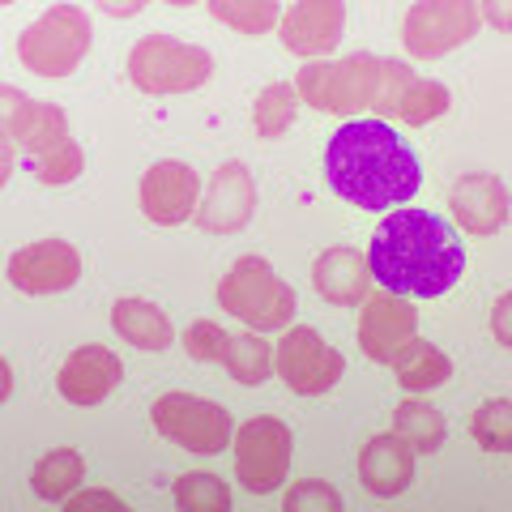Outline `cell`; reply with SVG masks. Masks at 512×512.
<instances>
[{
    "label": "cell",
    "mask_w": 512,
    "mask_h": 512,
    "mask_svg": "<svg viewBox=\"0 0 512 512\" xmlns=\"http://www.w3.org/2000/svg\"><path fill=\"white\" fill-rule=\"evenodd\" d=\"M372 278L393 295L436 299L466 274V244L444 218L427 210H393L367 244Z\"/></svg>",
    "instance_id": "cell-1"
},
{
    "label": "cell",
    "mask_w": 512,
    "mask_h": 512,
    "mask_svg": "<svg viewBox=\"0 0 512 512\" xmlns=\"http://www.w3.org/2000/svg\"><path fill=\"white\" fill-rule=\"evenodd\" d=\"M325 180L359 210L406 205L423 184L414 146L384 120H346L325 146Z\"/></svg>",
    "instance_id": "cell-2"
},
{
    "label": "cell",
    "mask_w": 512,
    "mask_h": 512,
    "mask_svg": "<svg viewBox=\"0 0 512 512\" xmlns=\"http://www.w3.org/2000/svg\"><path fill=\"white\" fill-rule=\"evenodd\" d=\"M218 303L256 333H274L295 320V291L265 256H239L218 282Z\"/></svg>",
    "instance_id": "cell-3"
},
{
    "label": "cell",
    "mask_w": 512,
    "mask_h": 512,
    "mask_svg": "<svg viewBox=\"0 0 512 512\" xmlns=\"http://www.w3.org/2000/svg\"><path fill=\"white\" fill-rule=\"evenodd\" d=\"M299 103H312L329 116H355L376 103L380 90V60L372 52H355L342 60H308L295 77Z\"/></svg>",
    "instance_id": "cell-4"
},
{
    "label": "cell",
    "mask_w": 512,
    "mask_h": 512,
    "mask_svg": "<svg viewBox=\"0 0 512 512\" xmlns=\"http://www.w3.org/2000/svg\"><path fill=\"white\" fill-rule=\"evenodd\" d=\"M94 43L90 18L77 5H52L22 30L18 60L35 77H69Z\"/></svg>",
    "instance_id": "cell-5"
},
{
    "label": "cell",
    "mask_w": 512,
    "mask_h": 512,
    "mask_svg": "<svg viewBox=\"0 0 512 512\" xmlns=\"http://www.w3.org/2000/svg\"><path fill=\"white\" fill-rule=\"evenodd\" d=\"M214 56L197 43H180L171 35H146L128 52V82L146 94H188L210 82Z\"/></svg>",
    "instance_id": "cell-6"
},
{
    "label": "cell",
    "mask_w": 512,
    "mask_h": 512,
    "mask_svg": "<svg viewBox=\"0 0 512 512\" xmlns=\"http://www.w3.org/2000/svg\"><path fill=\"white\" fill-rule=\"evenodd\" d=\"M150 419L158 436H167L171 444L188 448V453H201V457L222 453L235 436L231 410H222L210 397H192V393H163L150 406Z\"/></svg>",
    "instance_id": "cell-7"
},
{
    "label": "cell",
    "mask_w": 512,
    "mask_h": 512,
    "mask_svg": "<svg viewBox=\"0 0 512 512\" xmlns=\"http://www.w3.org/2000/svg\"><path fill=\"white\" fill-rule=\"evenodd\" d=\"M478 26H483L478 0H414L402 22V43L414 60H440L470 43Z\"/></svg>",
    "instance_id": "cell-8"
},
{
    "label": "cell",
    "mask_w": 512,
    "mask_h": 512,
    "mask_svg": "<svg viewBox=\"0 0 512 512\" xmlns=\"http://www.w3.org/2000/svg\"><path fill=\"white\" fill-rule=\"evenodd\" d=\"M231 444H235V474L248 491L269 495L282 487L286 470H291V453H295V436L282 419L256 414V419L235 427Z\"/></svg>",
    "instance_id": "cell-9"
},
{
    "label": "cell",
    "mask_w": 512,
    "mask_h": 512,
    "mask_svg": "<svg viewBox=\"0 0 512 512\" xmlns=\"http://www.w3.org/2000/svg\"><path fill=\"white\" fill-rule=\"evenodd\" d=\"M274 372L286 380V389L299 397H320L342 380L346 359L333 350L312 325H295L274 350Z\"/></svg>",
    "instance_id": "cell-10"
},
{
    "label": "cell",
    "mask_w": 512,
    "mask_h": 512,
    "mask_svg": "<svg viewBox=\"0 0 512 512\" xmlns=\"http://www.w3.org/2000/svg\"><path fill=\"white\" fill-rule=\"evenodd\" d=\"M448 103H453V94H448L444 82H436V77H419L402 60H380V90H376L372 111L402 120L410 128H423L431 120H440L448 111Z\"/></svg>",
    "instance_id": "cell-11"
},
{
    "label": "cell",
    "mask_w": 512,
    "mask_h": 512,
    "mask_svg": "<svg viewBox=\"0 0 512 512\" xmlns=\"http://www.w3.org/2000/svg\"><path fill=\"white\" fill-rule=\"evenodd\" d=\"M252 214H256L252 171L244 163H222L210 175V184H205L192 222H197L201 231H210V235H235V231L248 227Z\"/></svg>",
    "instance_id": "cell-12"
},
{
    "label": "cell",
    "mask_w": 512,
    "mask_h": 512,
    "mask_svg": "<svg viewBox=\"0 0 512 512\" xmlns=\"http://www.w3.org/2000/svg\"><path fill=\"white\" fill-rule=\"evenodd\" d=\"M410 338H419V308H410L406 295L372 291L359 312V350L372 363H393V355Z\"/></svg>",
    "instance_id": "cell-13"
},
{
    "label": "cell",
    "mask_w": 512,
    "mask_h": 512,
    "mask_svg": "<svg viewBox=\"0 0 512 512\" xmlns=\"http://www.w3.org/2000/svg\"><path fill=\"white\" fill-rule=\"evenodd\" d=\"M82 278V252L69 239H39L9 256V282L22 295H56Z\"/></svg>",
    "instance_id": "cell-14"
},
{
    "label": "cell",
    "mask_w": 512,
    "mask_h": 512,
    "mask_svg": "<svg viewBox=\"0 0 512 512\" xmlns=\"http://www.w3.org/2000/svg\"><path fill=\"white\" fill-rule=\"evenodd\" d=\"M141 214L158 227H180L197 214V201H201V175L192 171L188 163H175V158H163L154 163L146 175H141Z\"/></svg>",
    "instance_id": "cell-15"
},
{
    "label": "cell",
    "mask_w": 512,
    "mask_h": 512,
    "mask_svg": "<svg viewBox=\"0 0 512 512\" xmlns=\"http://www.w3.org/2000/svg\"><path fill=\"white\" fill-rule=\"evenodd\" d=\"M278 30H282V47L291 56L320 60L342 43L346 5L342 0H295V5L282 13Z\"/></svg>",
    "instance_id": "cell-16"
},
{
    "label": "cell",
    "mask_w": 512,
    "mask_h": 512,
    "mask_svg": "<svg viewBox=\"0 0 512 512\" xmlns=\"http://www.w3.org/2000/svg\"><path fill=\"white\" fill-rule=\"evenodd\" d=\"M120 380H124V363H120L116 350L77 346L73 355L60 363L56 389H60L64 402H73V406H99L120 389Z\"/></svg>",
    "instance_id": "cell-17"
},
{
    "label": "cell",
    "mask_w": 512,
    "mask_h": 512,
    "mask_svg": "<svg viewBox=\"0 0 512 512\" xmlns=\"http://www.w3.org/2000/svg\"><path fill=\"white\" fill-rule=\"evenodd\" d=\"M448 205H453V218L461 222V231L466 235H495L508 222L512 214V197L500 175L491 171H470L461 175V180L453 184V192H448Z\"/></svg>",
    "instance_id": "cell-18"
},
{
    "label": "cell",
    "mask_w": 512,
    "mask_h": 512,
    "mask_svg": "<svg viewBox=\"0 0 512 512\" xmlns=\"http://www.w3.org/2000/svg\"><path fill=\"white\" fill-rule=\"evenodd\" d=\"M372 265L367 256L355 248H325L312 265V286L325 303H338V308H359V303L372 295Z\"/></svg>",
    "instance_id": "cell-19"
},
{
    "label": "cell",
    "mask_w": 512,
    "mask_h": 512,
    "mask_svg": "<svg viewBox=\"0 0 512 512\" xmlns=\"http://www.w3.org/2000/svg\"><path fill=\"white\" fill-rule=\"evenodd\" d=\"M359 478L372 495L393 500V495H402L414 483V448L397 436V431L372 436L359 453Z\"/></svg>",
    "instance_id": "cell-20"
},
{
    "label": "cell",
    "mask_w": 512,
    "mask_h": 512,
    "mask_svg": "<svg viewBox=\"0 0 512 512\" xmlns=\"http://www.w3.org/2000/svg\"><path fill=\"white\" fill-rule=\"evenodd\" d=\"M111 329L137 350H167L175 342L167 312L154 308L150 299H116L111 303Z\"/></svg>",
    "instance_id": "cell-21"
},
{
    "label": "cell",
    "mask_w": 512,
    "mask_h": 512,
    "mask_svg": "<svg viewBox=\"0 0 512 512\" xmlns=\"http://www.w3.org/2000/svg\"><path fill=\"white\" fill-rule=\"evenodd\" d=\"M389 367H393V376H397V384H402L406 393H431V389H440V384L453 376V363H448V355L440 346L423 342V338H410L393 355Z\"/></svg>",
    "instance_id": "cell-22"
},
{
    "label": "cell",
    "mask_w": 512,
    "mask_h": 512,
    "mask_svg": "<svg viewBox=\"0 0 512 512\" xmlns=\"http://www.w3.org/2000/svg\"><path fill=\"white\" fill-rule=\"evenodd\" d=\"M82 483H86V457L77 448H52L30 470V491L47 504H64Z\"/></svg>",
    "instance_id": "cell-23"
},
{
    "label": "cell",
    "mask_w": 512,
    "mask_h": 512,
    "mask_svg": "<svg viewBox=\"0 0 512 512\" xmlns=\"http://www.w3.org/2000/svg\"><path fill=\"white\" fill-rule=\"evenodd\" d=\"M222 367L239 380L256 389V384H265L274 376V346L261 342V333L248 329V333H231L227 338V350H222Z\"/></svg>",
    "instance_id": "cell-24"
},
{
    "label": "cell",
    "mask_w": 512,
    "mask_h": 512,
    "mask_svg": "<svg viewBox=\"0 0 512 512\" xmlns=\"http://www.w3.org/2000/svg\"><path fill=\"white\" fill-rule=\"evenodd\" d=\"M393 431L414 448V453H436V448L444 444V436H448L444 414L436 406L419 402V397H410V402H402L393 410Z\"/></svg>",
    "instance_id": "cell-25"
},
{
    "label": "cell",
    "mask_w": 512,
    "mask_h": 512,
    "mask_svg": "<svg viewBox=\"0 0 512 512\" xmlns=\"http://www.w3.org/2000/svg\"><path fill=\"white\" fill-rule=\"evenodd\" d=\"M295 111H299V90L291 82H269L256 94V107H252L256 137H282L295 124Z\"/></svg>",
    "instance_id": "cell-26"
},
{
    "label": "cell",
    "mask_w": 512,
    "mask_h": 512,
    "mask_svg": "<svg viewBox=\"0 0 512 512\" xmlns=\"http://www.w3.org/2000/svg\"><path fill=\"white\" fill-rule=\"evenodd\" d=\"M214 22L239 30V35H265L282 22L278 0H210Z\"/></svg>",
    "instance_id": "cell-27"
},
{
    "label": "cell",
    "mask_w": 512,
    "mask_h": 512,
    "mask_svg": "<svg viewBox=\"0 0 512 512\" xmlns=\"http://www.w3.org/2000/svg\"><path fill=\"white\" fill-rule=\"evenodd\" d=\"M175 508L184 512H227L231 508V487L218 474H180L171 487Z\"/></svg>",
    "instance_id": "cell-28"
},
{
    "label": "cell",
    "mask_w": 512,
    "mask_h": 512,
    "mask_svg": "<svg viewBox=\"0 0 512 512\" xmlns=\"http://www.w3.org/2000/svg\"><path fill=\"white\" fill-rule=\"evenodd\" d=\"M26 167L35 171L39 184L64 188V184H73L77 175L86 171V154H82V146H77V141L69 137V141H60V146L43 150V154H26Z\"/></svg>",
    "instance_id": "cell-29"
},
{
    "label": "cell",
    "mask_w": 512,
    "mask_h": 512,
    "mask_svg": "<svg viewBox=\"0 0 512 512\" xmlns=\"http://www.w3.org/2000/svg\"><path fill=\"white\" fill-rule=\"evenodd\" d=\"M470 431L487 453H512V397H495V402L478 406Z\"/></svg>",
    "instance_id": "cell-30"
},
{
    "label": "cell",
    "mask_w": 512,
    "mask_h": 512,
    "mask_svg": "<svg viewBox=\"0 0 512 512\" xmlns=\"http://www.w3.org/2000/svg\"><path fill=\"white\" fill-rule=\"evenodd\" d=\"M69 120H64V111L56 103H35V116H30L26 124V137H22V146L26 154H43V150H52L60 146V141H69Z\"/></svg>",
    "instance_id": "cell-31"
},
{
    "label": "cell",
    "mask_w": 512,
    "mask_h": 512,
    "mask_svg": "<svg viewBox=\"0 0 512 512\" xmlns=\"http://www.w3.org/2000/svg\"><path fill=\"white\" fill-rule=\"evenodd\" d=\"M227 338L231 333H222V325H214V320H192L184 333V350H188V359H197V363H222Z\"/></svg>",
    "instance_id": "cell-32"
},
{
    "label": "cell",
    "mask_w": 512,
    "mask_h": 512,
    "mask_svg": "<svg viewBox=\"0 0 512 512\" xmlns=\"http://www.w3.org/2000/svg\"><path fill=\"white\" fill-rule=\"evenodd\" d=\"M30 116H35V99L22 94L18 86H0V133L13 137V141H22Z\"/></svg>",
    "instance_id": "cell-33"
},
{
    "label": "cell",
    "mask_w": 512,
    "mask_h": 512,
    "mask_svg": "<svg viewBox=\"0 0 512 512\" xmlns=\"http://www.w3.org/2000/svg\"><path fill=\"white\" fill-rule=\"evenodd\" d=\"M282 508L286 512H338L342 495H338V487H329V483H299V487L286 491Z\"/></svg>",
    "instance_id": "cell-34"
},
{
    "label": "cell",
    "mask_w": 512,
    "mask_h": 512,
    "mask_svg": "<svg viewBox=\"0 0 512 512\" xmlns=\"http://www.w3.org/2000/svg\"><path fill=\"white\" fill-rule=\"evenodd\" d=\"M69 512H86V508H111V512H124V500L116 491H99V487H86V491H73L69 500H64Z\"/></svg>",
    "instance_id": "cell-35"
},
{
    "label": "cell",
    "mask_w": 512,
    "mask_h": 512,
    "mask_svg": "<svg viewBox=\"0 0 512 512\" xmlns=\"http://www.w3.org/2000/svg\"><path fill=\"white\" fill-rule=\"evenodd\" d=\"M491 333H495V342L512 350V291L491 303Z\"/></svg>",
    "instance_id": "cell-36"
},
{
    "label": "cell",
    "mask_w": 512,
    "mask_h": 512,
    "mask_svg": "<svg viewBox=\"0 0 512 512\" xmlns=\"http://www.w3.org/2000/svg\"><path fill=\"white\" fill-rule=\"evenodd\" d=\"M483 22H491L500 35H512V0H478Z\"/></svg>",
    "instance_id": "cell-37"
},
{
    "label": "cell",
    "mask_w": 512,
    "mask_h": 512,
    "mask_svg": "<svg viewBox=\"0 0 512 512\" xmlns=\"http://www.w3.org/2000/svg\"><path fill=\"white\" fill-rule=\"evenodd\" d=\"M146 5L150 0H99V9L107 13V18H137Z\"/></svg>",
    "instance_id": "cell-38"
},
{
    "label": "cell",
    "mask_w": 512,
    "mask_h": 512,
    "mask_svg": "<svg viewBox=\"0 0 512 512\" xmlns=\"http://www.w3.org/2000/svg\"><path fill=\"white\" fill-rule=\"evenodd\" d=\"M13 163H18V141L0 133V188L9 184V175H13Z\"/></svg>",
    "instance_id": "cell-39"
},
{
    "label": "cell",
    "mask_w": 512,
    "mask_h": 512,
    "mask_svg": "<svg viewBox=\"0 0 512 512\" xmlns=\"http://www.w3.org/2000/svg\"><path fill=\"white\" fill-rule=\"evenodd\" d=\"M9 397H13V367L5 355H0V406H5Z\"/></svg>",
    "instance_id": "cell-40"
},
{
    "label": "cell",
    "mask_w": 512,
    "mask_h": 512,
    "mask_svg": "<svg viewBox=\"0 0 512 512\" xmlns=\"http://www.w3.org/2000/svg\"><path fill=\"white\" fill-rule=\"evenodd\" d=\"M167 5H175V9H184V5H192V0H167Z\"/></svg>",
    "instance_id": "cell-41"
},
{
    "label": "cell",
    "mask_w": 512,
    "mask_h": 512,
    "mask_svg": "<svg viewBox=\"0 0 512 512\" xmlns=\"http://www.w3.org/2000/svg\"><path fill=\"white\" fill-rule=\"evenodd\" d=\"M0 5H13V0H0Z\"/></svg>",
    "instance_id": "cell-42"
}]
</instances>
